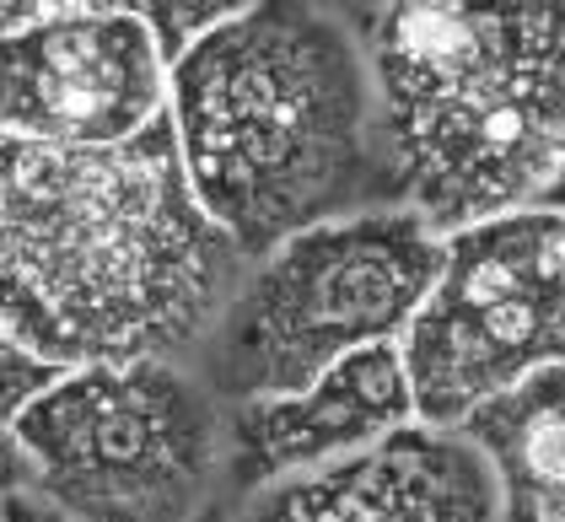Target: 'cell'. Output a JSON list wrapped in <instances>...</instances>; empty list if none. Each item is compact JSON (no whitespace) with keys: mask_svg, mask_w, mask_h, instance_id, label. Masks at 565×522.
<instances>
[{"mask_svg":"<svg viewBox=\"0 0 565 522\" xmlns=\"http://www.w3.org/2000/svg\"><path fill=\"white\" fill-rule=\"evenodd\" d=\"M441 232L415 205H377L254 254L200 345L221 404L291 393L372 345H398L441 269Z\"/></svg>","mask_w":565,"mask_h":522,"instance_id":"5","label":"cell"},{"mask_svg":"<svg viewBox=\"0 0 565 522\" xmlns=\"http://www.w3.org/2000/svg\"><path fill=\"white\" fill-rule=\"evenodd\" d=\"M415 420L404 345L355 350L307 388L226 404V484L237 496H264L286 479L345 464Z\"/></svg>","mask_w":565,"mask_h":522,"instance_id":"8","label":"cell"},{"mask_svg":"<svg viewBox=\"0 0 565 522\" xmlns=\"http://www.w3.org/2000/svg\"><path fill=\"white\" fill-rule=\"evenodd\" d=\"M173 130L254 259L291 232L404 205L372 71L334 0H248L173 60Z\"/></svg>","mask_w":565,"mask_h":522,"instance_id":"2","label":"cell"},{"mask_svg":"<svg viewBox=\"0 0 565 522\" xmlns=\"http://www.w3.org/2000/svg\"><path fill=\"white\" fill-rule=\"evenodd\" d=\"M243 522H501V501L475 436L415 420L345 464L254 496Z\"/></svg>","mask_w":565,"mask_h":522,"instance_id":"9","label":"cell"},{"mask_svg":"<svg viewBox=\"0 0 565 522\" xmlns=\"http://www.w3.org/2000/svg\"><path fill=\"white\" fill-rule=\"evenodd\" d=\"M173 54L140 17L54 11L6 33L0 125L44 146H114L168 119Z\"/></svg>","mask_w":565,"mask_h":522,"instance_id":"7","label":"cell"},{"mask_svg":"<svg viewBox=\"0 0 565 522\" xmlns=\"http://www.w3.org/2000/svg\"><path fill=\"white\" fill-rule=\"evenodd\" d=\"M458 432L495 475L501 522H565V366L495 393Z\"/></svg>","mask_w":565,"mask_h":522,"instance_id":"10","label":"cell"},{"mask_svg":"<svg viewBox=\"0 0 565 522\" xmlns=\"http://www.w3.org/2000/svg\"><path fill=\"white\" fill-rule=\"evenodd\" d=\"M248 0H6V33L28 28L39 17L54 11H108V17H140L157 28V39L168 44V54H183L205 28H216L221 17H232Z\"/></svg>","mask_w":565,"mask_h":522,"instance_id":"11","label":"cell"},{"mask_svg":"<svg viewBox=\"0 0 565 522\" xmlns=\"http://www.w3.org/2000/svg\"><path fill=\"white\" fill-rule=\"evenodd\" d=\"M404 205L436 232L533 205L565 151V0H334Z\"/></svg>","mask_w":565,"mask_h":522,"instance_id":"3","label":"cell"},{"mask_svg":"<svg viewBox=\"0 0 565 522\" xmlns=\"http://www.w3.org/2000/svg\"><path fill=\"white\" fill-rule=\"evenodd\" d=\"M533 205H550L555 216H565V151H561V162L550 168V178H544V189L533 194Z\"/></svg>","mask_w":565,"mask_h":522,"instance_id":"14","label":"cell"},{"mask_svg":"<svg viewBox=\"0 0 565 522\" xmlns=\"http://www.w3.org/2000/svg\"><path fill=\"white\" fill-rule=\"evenodd\" d=\"M398 345L426 426H463L495 393L565 366V216L518 205L447 232Z\"/></svg>","mask_w":565,"mask_h":522,"instance_id":"6","label":"cell"},{"mask_svg":"<svg viewBox=\"0 0 565 522\" xmlns=\"http://www.w3.org/2000/svg\"><path fill=\"white\" fill-rule=\"evenodd\" d=\"M0 216L6 340L54 366L194 355L248 269L183 168L173 114L114 146L6 135Z\"/></svg>","mask_w":565,"mask_h":522,"instance_id":"1","label":"cell"},{"mask_svg":"<svg viewBox=\"0 0 565 522\" xmlns=\"http://www.w3.org/2000/svg\"><path fill=\"white\" fill-rule=\"evenodd\" d=\"M6 522H71V518H65V512H54V507H44V501H39V496H28V490H6Z\"/></svg>","mask_w":565,"mask_h":522,"instance_id":"13","label":"cell"},{"mask_svg":"<svg viewBox=\"0 0 565 522\" xmlns=\"http://www.w3.org/2000/svg\"><path fill=\"white\" fill-rule=\"evenodd\" d=\"M11 490L71 522H205L226 479V404L183 361L71 366L6 420Z\"/></svg>","mask_w":565,"mask_h":522,"instance_id":"4","label":"cell"},{"mask_svg":"<svg viewBox=\"0 0 565 522\" xmlns=\"http://www.w3.org/2000/svg\"><path fill=\"white\" fill-rule=\"evenodd\" d=\"M60 372H71V366H54V361L39 355V350L6 340V420H17V415H22V409H28Z\"/></svg>","mask_w":565,"mask_h":522,"instance_id":"12","label":"cell"}]
</instances>
